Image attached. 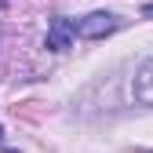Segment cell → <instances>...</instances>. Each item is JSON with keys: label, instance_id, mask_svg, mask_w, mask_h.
Instances as JSON below:
<instances>
[{"label": "cell", "instance_id": "obj_2", "mask_svg": "<svg viewBox=\"0 0 153 153\" xmlns=\"http://www.w3.org/2000/svg\"><path fill=\"white\" fill-rule=\"evenodd\" d=\"M73 36H76V22L73 18H51V26H48V36H44V44L48 51H66L73 44Z\"/></svg>", "mask_w": 153, "mask_h": 153}, {"label": "cell", "instance_id": "obj_5", "mask_svg": "<svg viewBox=\"0 0 153 153\" xmlns=\"http://www.w3.org/2000/svg\"><path fill=\"white\" fill-rule=\"evenodd\" d=\"M0 142H4V128H0Z\"/></svg>", "mask_w": 153, "mask_h": 153}, {"label": "cell", "instance_id": "obj_1", "mask_svg": "<svg viewBox=\"0 0 153 153\" xmlns=\"http://www.w3.org/2000/svg\"><path fill=\"white\" fill-rule=\"evenodd\" d=\"M113 29H120V18L109 15V11H91L76 22V36H84V40H102Z\"/></svg>", "mask_w": 153, "mask_h": 153}, {"label": "cell", "instance_id": "obj_4", "mask_svg": "<svg viewBox=\"0 0 153 153\" xmlns=\"http://www.w3.org/2000/svg\"><path fill=\"white\" fill-rule=\"evenodd\" d=\"M142 15H153V4H146V7H142Z\"/></svg>", "mask_w": 153, "mask_h": 153}, {"label": "cell", "instance_id": "obj_3", "mask_svg": "<svg viewBox=\"0 0 153 153\" xmlns=\"http://www.w3.org/2000/svg\"><path fill=\"white\" fill-rule=\"evenodd\" d=\"M131 95H135L139 106H153V59H146L131 80Z\"/></svg>", "mask_w": 153, "mask_h": 153}, {"label": "cell", "instance_id": "obj_6", "mask_svg": "<svg viewBox=\"0 0 153 153\" xmlns=\"http://www.w3.org/2000/svg\"><path fill=\"white\" fill-rule=\"evenodd\" d=\"M4 4H7V0H0V7H4Z\"/></svg>", "mask_w": 153, "mask_h": 153}]
</instances>
